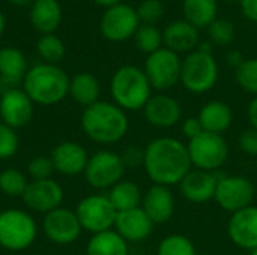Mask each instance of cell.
I'll use <instances>...</instances> for the list:
<instances>
[{
	"instance_id": "6da1fadb",
	"label": "cell",
	"mask_w": 257,
	"mask_h": 255,
	"mask_svg": "<svg viewBox=\"0 0 257 255\" xmlns=\"http://www.w3.org/2000/svg\"><path fill=\"white\" fill-rule=\"evenodd\" d=\"M143 168L154 185L175 186L193 170L187 144L173 137H158L145 147Z\"/></svg>"
},
{
	"instance_id": "7a4b0ae2",
	"label": "cell",
	"mask_w": 257,
	"mask_h": 255,
	"mask_svg": "<svg viewBox=\"0 0 257 255\" xmlns=\"http://www.w3.org/2000/svg\"><path fill=\"white\" fill-rule=\"evenodd\" d=\"M81 128L92 141L98 144H114L126 135L130 122L126 111L114 102L98 101L83 110Z\"/></svg>"
},
{
	"instance_id": "3957f363",
	"label": "cell",
	"mask_w": 257,
	"mask_h": 255,
	"mask_svg": "<svg viewBox=\"0 0 257 255\" xmlns=\"http://www.w3.org/2000/svg\"><path fill=\"white\" fill-rule=\"evenodd\" d=\"M69 83L71 78L57 65L39 63L27 71L23 80V90L33 104L56 105L69 95Z\"/></svg>"
},
{
	"instance_id": "277c9868",
	"label": "cell",
	"mask_w": 257,
	"mask_h": 255,
	"mask_svg": "<svg viewBox=\"0 0 257 255\" xmlns=\"http://www.w3.org/2000/svg\"><path fill=\"white\" fill-rule=\"evenodd\" d=\"M110 92L113 102L123 111H137L143 110L152 96V86L143 69L123 65L113 74Z\"/></svg>"
},
{
	"instance_id": "5b68a950",
	"label": "cell",
	"mask_w": 257,
	"mask_h": 255,
	"mask_svg": "<svg viewBox=\"0 0 257 255\" xmlns=\"http://www.w3.org/2000/svg\"><path fill=\"white\" fill-rule=\"evenodd\" d=\"M38 236L33 216L21 209L0 212V246L8 251H24L30 248Z\"/></svg>"
},
{
	"instance_id": "8992f818",
	"label": "cell",
	"mask_w": 257,
	"mask_h": 255,
	"mask_svg": "<svg viewBox=\"0 0 257 255\" xmlns=\"http://www.w3.org/2000/svg\"><path fill=\"white\" fill-rule=\"evenodd\" d=\"M218 80V63L212 53L194 50L185 56L181 66V84L191 93L209 92Z\"/></svg>"
},
{
	"instance_id": "52a82bcc",
	"label": "cell",
	"mask_w": 257,
	"mask_h": 255,
	"mask_svg": "<svg viewBox=\"0 0 257 255\" xmlns=\"http://www.w3.org/2000/svg\"><path fill=\"white\" fill-rule=\"evenodd\" d=\"M193 168L218 173L229 158V144L220 134L202 132L187 144Z\"/></svg>"
},
{
	"instance_id": "ba28073f",
	"label": "cell",
	"mask_w": 257,
	"mask_h": 255,
	"mask_svg": "<svg viewBox=\"0 0 257 255\" xmlns=\"http://www.w3.org/2000/svg\"><path fill=\"white\" fill-rule=\"evenodd\" d=\"M77 218L83 230L98 234L114 228L117 212L108 200L107 194H93L84 197L75 207Z\"/></svg>"
},
{
	"instance_id": "9c48e42d",
	"label": "cell",
	"mask_w": 257,
	"mask_h": 255,
	"mask_svg": "<svg viewBox=\"0 0 257 255\" xmlns=\"http://www.w3.org/2000/svg\"><path fill=\"white\" fill-rule=\"evenodd\" d=\"M181 66L182 60L178 53L163 47L146 57L143 71L152 89L164 92L181 81Z\"/></svg>"
},
{
	"instance_id": "30bf717a",
	"label": "cell",
	"mask_w": 257,
	"mask_h": 255,
	"mask_svg": "<svg viewBox=\"0 0 257 255\" xmlns=\"http://www.w3.org/2000/svg\"><path fill=\"white\" fill-rule=\"evenodd\" d=\"M125 165L119 153L111 150H98L89 156L84 177L95 189H110L123 179Z\"/></svg>"
},
{
	"instance_id": "8fae6325",
	"label": "cell",
	"mask_w": 257,
	"mask_h": 255,
	"mask_svg": "<svg viewBox=\"0 0 257 255\" xmlns=\"http://www.w3.org/2000/svg\"><path fill=\"white\" fill-rule=\"evenodd\" d=\"M256 188L253 182L244 176H220L214 201L226 212L236 213L253 204Z\"/></svg>"
},
{
	"instance_id": "7c38bea8",
	"label": "cell",
	"mask_w": 257,
	"mask_h": 255,
	"mask_svg": "<svg viewBox=\"0 0 257 255\" xmlns=\"http://www.w3.org/2000/svg\"><path fill=\"white\" fill-rule=\"evenodd\" d=\"M140 26L136 8L128 3H117L104 11L99 29L104 38L113 42H122L134 36Z\"/></svg>"
},
{
	"instance_id": "4fadbf2b",
	"label": "cell",
	"mask_w": 257,
	"mask_h": 255,
	"mask_svg": "<svg viewBox=\"0 0 257 255\" xmlns=\"http://www.w3.org/2000/svg\"><path fill=\"white\" fill-rule=\"evenodd\" d=\"M42 231L50 242H53L54 245L65 246L74 243L80 237L83 227L77 218L75 210L59 207L44 215Z\"/></svg>"
},
{
	"instance_id": "5bb4252c",
	"label": "cell",
	"mask_w": 257,
	"mask_h": 255,
	"mask_svg": "<svg viewBox=\"0 0 257 255\" xmlns=\"http://www.w3.org/2000/svg\"><path fill=\"white\" fill-rule=\"evenodd\" d=\"M35 111V104L29 95L18 87H9L0 98V119L15 131L26 126Z\"/></svg>"
},
{
	"instance_id": "9a60e30c",
	"label": "cell",
	"mask_w": 257,
	"mask_h": 255,
	"mask_svg": "<svg viewBox=\"0 0 257 255\" xmlns=\"http://www.w3.org/2000/svg\"><path fill=\"white\" fill-rule=\"evenodd\" d=\"M63 198V188L53 179L29 182L27 189L23 195V200L30 210L44 215L62 207Z\"/></svg>"
},
{
	"instance_id": "2e32d148",
	"label": "cell",
	"mask_w": 257,
	"mask_h": 255,
	"mask_svg": "<svg viewBox=\"0 0 257 255\" xmlns=\"http://www.w3.org/2000/svg\"><path fill=\"white\" fill-rule=\"evenodd\" d=\"M143 114L149 125L160 129H169L182 122L181 104L166 93L152 95L143 108Z\"/></svg>"
},
{
	"instance_id": "e0dca14e",
	"label": "cell",
	"mask_w": 257,
	"mask_h": 255,
	"mask_svg": "<svg viewBox=\"0 0 257 255\" xmlns=\"http://www.w3.org/2000/svg\"><path fill=\"white\" fill-rule=\"evenodd\" d=\"M227 234L238 248L253 251L257 248V206L251 204L232 213L227 222Z\"/></svg>"
},
{
	"instance_id": "ac0fdd59",
	"label": "cell",
	"mask_w": 257,
	"mask_h": 255,
	"mask_svg": "<svg viewBox=\"0 0 257 255\" xmlns=\"http://www.w3.org/2000/svg\"><path fill=\"white\" fill-rule=\"evenodd\" d=\"M218 180H220L218 173L194 168L182 179V182L178 186L181 195L185 200L194 204H203L214 200Z\"/></svg>"
},
{
	"instance_id": "d6986e66",
	"label": "cell",
	"mask_w": 257,
	"mask_h": 255,
	"mask_svg": "<svg viewBox=\"0 0 257 255\" xmlns=\"http://www.w3.org/2000/svg\"><path fill=\"white\" fill-rule=\"evenodd\" d=\"M51 162L54 167V171H57L62 176H78L84 174L89 155L87 150L75 141H63L57 144L51 155Z\"/></svg>"
},
{
	"instance_id": "ffe728a7",
	"label": "cell",
	"mask_w": 257,
	"mask_h": 255,
	"mask_svg": "<svg viewBox=\"0 0 257 255\" xmlns=\"http://www.w3.org/2000/svg\"><path fill=\"white\" fill-rule=\"evenodd\" d=\"M154 222L142 207L119 212L114 222V231L128 243L146 240L154 231Z\"/></svg>"
},
{
	"instance_id": "44dd1931",
	"label": "cell",
	"mask_w": 257,
	"mask_h": 255,
	"mask_svg": "<svg viewBox=\"0 0 257 255\" xmlns=\"http://www.w3.org/2000/svg\"><path fill=\"white\" fill-rule=\"evenodd\" d=\"M154 224H164L175 213V197L169 186L152 185L145 194L140 206Z\"/></svg>"
},
{
	"instance_id": "7402d4cb",
	"label": "cell",
	"mask_w": 257,
	"mask_h": 255,
	"mask_svg": "<svg viewBox=\"0 0 257 255\" xmlns=\"http://www.w3.org/2000/svg\"><path fill=\"white\" fill-rule=\"evenodd\" d=\"M199 30L187 20H175L163 30V44L175 53H191L199 45Z\"/></svg>"
},
{
	"instance_id": "603a6c76",
	"label": "cell",
	"mask_w": 257,
	"mask_h": 255,
	"mask_svg": "<svg viewBox=\"0 0 257 255\" xmlns=\"http://www.w3.org/2000/svg\"><path fill=\"white\" fill-rule=\"evenodd\" d=\"M197 119L200 120L205 132L220 134L223 135L233 122V113L229 104L224 101H209L206 102L200 111Z\"/></svg>"
},
{
	"instance_id": "cb8c5ba5",
	"label": "cell",
	"mask_w": 257,
	"mask_h": 255,
	"mask_svg": "<svg viewBox=\"0 0 257 255\" xmlns=\"http://www.w3.org/2000/svg\"><path fill=\"white\" fill-rule=\"evenodd\" d=\"M30 23L42 35H50L62 23V6L59 0H35L30 6Z\"/></svg>"
},
{
	"instance_id": "d4e9b609",
	"label": "cell",
	"mask_w": 257,
	"mask_h": 255,
	"mask_svg": "<svg viewBox=\"0 0 257 255\" xmlns=\"http://www.w3.org/2000/svg\"><path fill=\"white\" fill-rule=\"evenodd\" d=\"M101 84L98 78L90 72H78L71 78L69 96L78 105L87 108L99 101Z\"/></svg>"
},
{
	"instance_id": "484cf974",
	"label": "cell",
	"mask_w": 257,
	"mask_h": 255,
	"mask_svg": "<svg viewBox=\"0 0 257 255\" xmlns=\"http://www.w3.org/2000/svg\"><path fill=\"white\" fill-rule=\"evenodd\" d=\"M27 71V60L23 51L14 47L0 48V77L6 83L17 84L23 81Z\"/></svg>"
},
{
	"instance_id": "4316f807",
	"label": "cell",
	"mask_w": 257,
	"mask_h": 255,
	"mask_svg": "<svg viewBox=\"0 0 257 255\" xmlns=\"http://www.w3.org/2000/svg\"><path fill=\"white\" fill-rule=\"evenodd\" d=\"M107 197L111 201L116 212L119 213V212H126L140 207L143 200V192L137 183L122 179L113 188L108 189Z\"/></svg>"
},
{
	"instance_id": "83f0119b",
	"label": "cell",
	"mask_w": 257,
	"mask_h": 255,
	"mask_svg": "<svg viewBox=\"0 0 257 255\" xmlns=\"http://www.w3.org/2000/svg\"><path fill=\"white\" fill-rule=\"evenodd\" d=\"M86 255H130V246L114 230L92 234L86 246Z\"/></svg>"
},
{
	"instance_id": "f1b7e54d",
	"label": "cell",
	"mask_w": 257,
	"mask_h": 255,
	"mask_svg": "<svg viewBox=\"0 0 257 255\" xmlns=\"http://www.w3.org/2000/svg\"><path fill=\"white\" fill-rule=\"evenodd\" d=\"M182 11L187 21L199 29L209 26L217 18L218 5L217 0H184Z\"/></svg>"
},
{
	"instance_id": "f546056e",
	"label": "cell",
	"mask_w": 257,
	"mask_h": 255,
	"mask_svg": "<svg viewBox=\"0 0 257 255\" xmlns=\"http://www.w3.org/2000/svg\"><path fill=\"white\" fill-rule=\"evenodd\" d=\"M136 47L148 56L163 48V32L154 24H140L134 33Z\"/></svg>"
},
{
	"instance_id": "4dcf8cb0",
	"label": "cell",
	"mask_w": 257,
	"mask_h": 255,
	"mask_svg": "<svg viewBox=\"0 0 257 255\" xmlns=\"http://www.w3.org/2000/svg\"><path fill=\"white\" fill-rule=\"evenodd\" d=\"M36 50H38V54L41 56V59L44 60V63L57 65L65 57V44L54 33L42 35L38 39Z\"/></svg>"
},
{
	"instance_id": "1f68e13d",
	"label": "cell",
	"mask_w": 257,
	"mask_h": 255,
	"mask_svg": "<svg viewBox=\"0 0 257 255\" xmlns=\"http://www.w3.org/2000/svg\"><path fill=\"white\" fill-rule=\"evenodd\" d=\"M27 185V177L17 168H6L0 173V191L8 197H23Z\"/></svg>"
},
{
	"instance_id": "d6a6232c",
	"label": "cell",
	"mask_w": 257,
	"mask_h": 255,
	"mask_svg": "<svg viewBox=\"0 0 257 255\" xmlns=\"http://www.w3.org/2000/svg\"><path fill=\"white\" fill-rule=\"evenodd\" d=\"M157 255H197V249L187 236L170 234L158 245Z\"/></svg>"
},
{
	"instance_id": "836d02e7",
	"label": "cell",
	"mask_w": 257,
	"mask_h": 255,
	"mask_svg": "<svg viewBox=\"0 0 257 255\" xmlns=\"http://www.w3.org/2000/svg\"><path fill=\"white\" fill-rule=\"evenodd\" d=\"M235 80L242 90L257 96V59H245V62L235 69Z\"/></svg>"
},
{
	"instance_id": "e575fe53",
	"label": "cell",
	"mask_w": 257,
	"mask_h": 255,
	"mask_svg": "<svg viewBox=\"0 0 257 255\" xmlns=\"http://www.w3.org/2000/svg\"><path fill=\"white\" fill-rule=\"evenodd\" d=\"M209 36L217 45H229L235 39V26L226 18H215L209 26Z\"/></svg>"
},
{
	"instance_id": "d590c367",
	"label": "cell",
	"mask_w": 257,
	"mask_h": 255,
	"mask_svg": "<svg viewBox=\"0 0 257 255\" xmlns=\"http://www.w3.org/2000/svg\"><path fill=\"white\" fill-rule=\"evenodd\" d=\"M20 138L17 131L0 122V159H9L18 152Z\"/></svg>"
},
{
	"instance_id": "8d00e7d4",
	"label": "cell",
	"mask_w": 257,
	"mask_h": 255,
	"mask_svg": "<svg viewBox=\"0 0 257 255\" xmlns=\"http://www.w3.org/2000/svg\"><path fill=\"white\" fill-rule=\"evenodd\" d=\"M136 11L143 24L155 26V23L164 15V3L161 0H142Z\"/></svg>"
},
{
	"instance_id": "74e56055",
	"label": "cell",
	"mask_w": 257,
	"mask_h": 255,
	"mask_svg": "<svg viewBox=\"0 0 257 255\" xmlns=\"http://www.w3.org/2000/svg\"><path fill=\"white\" fill-rule=\"evenodd\" d=\"M27 173L32 177V180L51 179V174L54 173L51 158L50 156H36V158H33L27 165Z\"/></svg>"
},
{
	"instance_id": "f35d334b",
	"label": "cell",
	"mask_w": 257,
	"mask_h": 255,
	"mask_svg": "<svg viewBox=\"0 0 257 255\" xmlns=\"http://www.w3.org/2000/svg\"><path fill=\"white\" fill-rule=\"evenodd\" d=\"M239 149L251 156H257V129L248 128L241 132L239 140H238Z\"/></svg>"
},
{
	"instance_id": "ab89813d",
	"label": "cell",
	"mask_w": 257,
	"mask_h": 255,
	"mask_svg": "<svg viewBox=\"0 0 257 255\" xmlns=\"http://www.w3.org/2000/svg\"><path fill=\"white\" fill-rule=\"evenodd\" d=\"M122 162L125 168H136V167H143V159H145V149H139L136 146H131L123 150L120 155Z\"/></svg>"
},
{
	"instance_id": "60d3db41",
	"label": "cell",
	"mask_w": 257,
	"mask_h": 255,
	"mask_svg": "<svg viewBox=\"0 0 257 255\" xmlns=\"http://www.w3.org/2000/svg\"><path fill=\"white\" fill-rule=\"evenodd\" d=\"M181 131H182V135L190 140L196 138L197 135H200L203 131V126L200 123V120L197 117H187L181 122Z\"/></svg>"
},
{
	"instance_id": "b9f144b4",
	"label": "cell",
	"mask_w": 257,
	"mask_h": 255,
	"mask_svg": "<svg viewBox=\"0 0 257 255\" xmlns=\"http://www.w3.org/2000/svg\"><path fill=\"white\" fill-rule=\"evenodd\" d=\"M242 14L253 23H257V0H241Z\"/></svg>"
},
{
	"instance_id": "7bdbcfd3",
	"label": "cell",
	"mask_w": 257,
	"mask_h": 255,
	"mask_svg": "<svg viewBox=\"0 0 257 255\" xmlns=\"http://www.w3.org/2000/svg\"><path fill=\"white\" fill-rule=\"evenodd\" d=\"M226 59H227V65L232 66V68H235V69H238L245 62V59H244V56H242V53L239 50H230L227 53V57Z\"/></svg>"
},
{
	"instance_id": "ee69618b",
	"label": "cell",
	"mask_w": 257,
	"mask_h": 255,
	"mask_svg": "<svg viewBox=\"0 0 257 255\" xmlns=\"http://www.w3.org/2000/svg\"><path fill=\"white\" fill-rule=\"evenodd\" d=\"M247 116H248L250 128L257 129V96H254V98L250 101L248 110H247Z\"/></svg>"
},
{
	"instance_id": "f6af8a7d",
	"label": "cell",
	"mask_w": 257,
	"mask_h": 255,
	"mask_svg": "<svg viewBox=\"0 0 257 255\" xmlns=\"http://www.w3.org/2000/svg\"><path fill=\"white\" fill-rule=\"evenodd\" d=\"M96 5H99V6H104L105 9L107 8H110V6H114V5H117V3H120V0H93Z\"/></svg>"
},
{
	"instance_id": "bcb514c9",
	"label": "cell",
	"mask_w": 257,
	"mask_h": 255,
	"mask_svg": "<svg viewBox=\"0 0 257 255\" xmlns=\"http://www.w3.org/2000/svg\"><path fill=\"white\" fill-rule=\"evenodd\" d=\"M8 2H11L15 6H32L35 0H8Z\"/></svg>"
},
{
	"instance_id": "7dc6e473",
	"label": "cell",
	"mask_w": 257,
	"mask_h": 255,
	"mask_svg": "<svg viewBox=\"0 0 257 255\" xmlns=\"http://www.w3.org/2000/svg\"><path fill=\"white\" fill-rule=\"evenodd\" d=\"M5 27H6V20H5L3 12L0 11V36H2V35H3V32H5Z\"/></svg>"
},
{
	"instance_id": "c3c4849f",
	"label": "cell",
	"mask_w": 257,
	"mask_h": 255,
	"mask_svg": "<svg viewBox=\"0 0 257 255\" xmlns=\"http://www.w3.org/2000/svg\"><path fill=\"white\" fill-rule=\"evenodd\" d=\"M248 255H257V248L256 249H253V251H250V254Z\"/></svg>"
},
{
	"instance_id": "681fc988",
	"label": "cell",
	"mask_w": 257,
	"mask_h": 255,
	"mask_svg": "<svg viewBox=\"0 0 257 255\" xmlns=\"http://www.w3.org/2000/svg\"><path fill=\"white\" fill-rule=\"evenodd\" d=\"M232 2H241V0H232Z\"/></svg>"
},
{
	"instance_id": "f907efd6",
	"label": "cell",
	"mask_w": 257,
	"mask_h": 255,
	"mask_svg": "<svg viewBox=\"0 0 257 255\" xmlns=\"http://www.w3.org/2000/svg\"><path fill=\"white\" fill-rule=\"evenodd\" d=\"M29 255H39V254H29Z\"/></svg>"
}]
</instances>
